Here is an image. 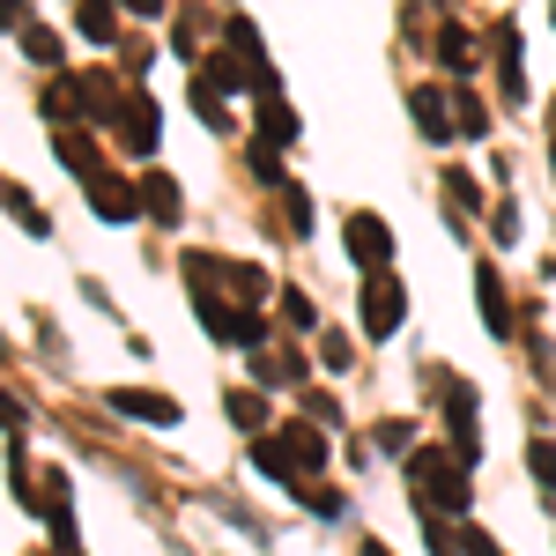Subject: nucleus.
Here are the masks:
<instances>
[{
  "label": "nucleus",
  "mask_w": 556,
  "mask_h": 556,
  "mask_svg": "<svg viewBox=\"0 0 556 556\" xmlns=\"http://www.w3.org/2000/svg\"><path fill=\"white\" fill-rule=\"evenodd\" d=\"M408 497H416V513H468V497H475L468 460L424 445V453L408 460Z\"/></svg>",
  "instance_id": "nucleus-1"
},
{
  "label": "nucleus",
  "mask_w": 556,
  "mask_h": 556,
  "mask_svg": "<svg viewBox=\"0 0 556 556\" xmlns=\"http://www.w3.org/2000/svg\"><path fill=\"white\" fill-rule=\"evenodd\" d=\"M356 319H364V334H371V342H386V334L408 319V298H401V282H393V275H364Z\"/></svg>",
  "instance_id": "nucleus-2"
},
{
  "label": "nucleus",
  "mask_w": 556,
  "mask_h": 556,
  "mask_svg": "<svg viewBox=\"0 0 556 556\" xmlns=\"http://www.w3.org/2000/svg\"><path fill=\"white\" fill-rule=\"evenodd\" d=\"M349 260L364 267V275H386V260H393V230H386L379 215H349Z\"/></svg>",
  "instance_id": "nucleus-3"
},
{
  "label": "nucleus",
  "mask_w": 556,
  "mask_h": 556,
  "mask_svg": "<svg viewBox=\"0 0 556 556\" xmlns=\"http://www.w3.org/2000/svg\"><path fill=\"white\" fill-rule=\"evenodd\" d=\"M104 408H112V416H134V424H156V430L178 424V401H172V393H141V386H134V393H127V386H112V393H104Z\"/></svg>",
  "instance_id": "nucleus-4"
},
{
  "label": "nucleus",
  "mask_w": 556,
  "mask_h": 556,
  "mask_svg": "<svg viewBox=\"0 0 556 556\" xmlns=\"http://www.w3.org/2000/svg\"><path fill=\"white\" fill-rule=\"evenodd\" d=\"M83 186H89V208L104 215V223H134V208H141V186H127V178H112V172L83 178Z\"/></svg>",
  "instance_id": "nucleus-5"
},
{
  "label": "nucleus",
  "mask_w": 556,
  "mask_h": 556,
  "mask_svg": "<svg viewBox=\"0 0 556 556\" xmlns=\"http://www.w3.org/2000/svg\"><path fill=\"white\" fill-rule=\"evenodd\" d=\"M119 141H127L134 156H149V149L164 141V127H156V104H149V97H134L127 112H119Z\"/></svg>",
  "instance_id": "nucleus-6"
},
{
  "label": "nucleus",
  "mask_w": 556,
  "mask_h": 556,
  "mask_svg": "<svg viewBox=\"0 0 556 556\" xmlns=\"http://www.w3.org/2000/svg\"><path fill=\"white\" fill-rule=\"evenodd\" d=\"M52 156H60L67 172H83V178L104 172V156H97V141H89L83 127H60V134H52Z\"/></svg>",
  "instance_id": "nucleus-7"
},
{
  "label": "nucleus",
  "mask_w": 556,
  "mask_h": 556,
  "mask_svg": "<svg viewBox=\"0 0 556 556\" xmlns=\"http://www.w3.org/2000/svg\"><path fill=\"white\" fill-rule=\"evenodd\" d=\"M282 453H290V468H298V475H319V460H327L319 424H290V430H282Z\"/></svg>",
  "instance_id": "nucleus-8"
},
{
  "label": "nucleus",
  "mask_w": 556,
  "mask_h": 556,
  "mask_svg": "<svg viewBox=\"0 0 556 556\" xmlns=\"http://www.w3.org/2000/svg\"><path fill=\"white\" fill-rule=\"evenodd\" d=\"M141 208H149L156 223H164V230H172L178 215H186V201H178V186H172L164 172H149V178H141Z\"/></svg>",
  "instance_id": "nucleus-9"
},
{
  "label": "nucleus",
  "mask_w": 556,
  "mask_h": 556,
  "mask_svg": "<svg viewBox=\"0 0 556 556\" xmlns=\"http://www.w3.org/2000/svg\"><path fill=\"white\" fill-rule=\"evenodd\" d=\"M260 141H298V119H290L282 89H260Z\"/></svg>",
  "instance_id": "nucleus-10"
},
{
  "label": "nucleus",
  "mask_w": 556,
  "mask_h": 556,
  "mask_svg": "<svg viewBox=\"0 0 556 556\" xmlns=\"http://www.w3.org/2000/svg\"><path fill=\"white\" fill-rule=\"evenodd\" d=\"M475 298H482V319H490V334H513V312H505V290H497V275H490V267L475 275Z\"/></svg>",
  "instance_id": "nucleus-11"
},
{
  "label": "nucleus",
  "mask_w": 556,
  "mask_h": 556,
  "mask_svg": "<svg viewBox=\"0 0 556 556\" xmlns=\"http://www.w3.org/2000/svg\"><path fill=\"white\" fill-rule=\"evenodd\" d=\"M416 127H424V141H445V134H460L453 119H445V97H438V89H416Z\"/></svg>",
  "instance_id": "nucleus-12"
},
{
  "label": "nucleus",
  "mask_w": 556,
  "mask_h": 556,
  "mask_svg": "<svg viewBox=\"0 0 556 556\" xmlns=\"http://www.w3.org/2000/svg\"><path fill=\"white\" fill-rule=\"evenodd\" d=\"M75 23H83V38H97V45L119 38V8H112V0H83V15H75Z\"/></svg>",
  "instance_id": "nucleus-13"
},
{
  "label": "nucleus",
  "mask_w": 556,
  "mask_h": 556,
  "mask_svg": "<svg viewBox=\"0 0 556 556\" xmlns=\"http://www.w3.org/2000/svg\"><path fill=\"white\" fill-rule=\"evenodd\" d=\"M253 468H260V475H275V482H298L290 453H282V438H253Z\"/></svg>",
  "instance_id": "nucleus-14"
},
{
  "label": "nucleus",
  "mask_w": 556,
  "mask_h": 556,
  "mask_svg": "<svg viewBox=\"0 0 556 556\" xmlns=\"http://www.w3.org/2000/svg\"><path fill=\"white\" fill-rule=\"evenodd\" d=\"M453 127H460V134H482V127H490V112H482V97H475V89H460V97H453Z\"/></svg>",
  "instance_id": "nucleus-15"
},
{
  "label": "nucleus",
  "mask_w": 556,
  "mask_h": 556,
  "mask_svg": "<svg viewBox=\"0 0 556 556\" xmlns=\"http://www.w3.org/2000/svg\"><path fill=\"white\" fill-rule=\"evenodd\" d=\"M527 468H534V482L556 497V445H549V438H534V445H527Z\"/></svg>",
  "instance_id": "nucleus-16"
},
{
  "label": "nucleus",
  "mask_w": 556,
  "mask_h": 556,
  "mask_svg": "<svg viewBox=\"0 0 556 556\" xmlns=\"http://www.w3.org/2000/svg\"><path fill=\"white\" fill-rule=\"evenodd\" d=\"M23 52H30L38 67H60V38H52L45 23H30V30H23Z\"/></svg>",
  "instance_id": "nucleus-17"
},
{
  "label": "nucleus",
  "mask_w": 556,
  "mask_h": 556,
  "mask_svg": "<svg viewBox=\"0 0 556 556\" xmlns=\"http://www.w3.org/2000/svg\"><path fill=\"white\" fill-rule=\"evenodd\" d=\"M253 371H260L267 386H282V379H304V364H298V356H275V349H260V364H253Z\"/></svg>",
  "instance_id": "nucleus-18"
},
{
  "label": "nucleus",
  "mask_w": 556,
  "mask_h": 556,
  "mask_svg": "<svg viewBox=\"0 0 556 556\" xmlns=\"http://www.w3.org/2000/svg\"><path fill=\"white\" fill-rule=\"evenodd\" d=\"M438 52H445V67H453V75H468V67H475V45H468V30H445V38H438Z\"/></svg>",
  "instance_id": "nucleus-19"
},
{
  "label": "nucleus",
  "mask_w": 556,
  "mask_h": 556,
  "mask_svg": "<svg viewBox=\"0 0 556 556\" xmlns=\"http://www.w3.org/2000/svg\"><path fill=\"white\" fill-rule=\"evenodd\" d=\"M230 424L260 430V424H267V401H260V393H230Z\"/></svg>",
  "instance_id": "nucleus-20"
},
{
  "label": "nucleus",
  "mask_w": 556,
  "mask_h": 556,
  "mask_svg": "<svg viewBox=\"0 0 556 556\" xmlns=\"http://www.w3.org/2000/svg\"><path fill=\"white\" fill-rule=\"evenodd\" d=\"M282 312H290V327H304V334L319 327V312H312V298H304V290H282Z\"/></svg>",
  "instance_id": "nucleus-21"
},
{
  "label": "nucleus",
  "mask_w": 556,
  "mask_h": 556,
  "mask_svg": "<svg viewBox=\"0 0 556 556\" xmlns=\"http://www.w3.org/2000/svg\"><path fill=\"white\" fill-rule=\"evenodd\" d=\"M445 193H453L460 208H482V193H475V178H468V172H445Z\"/></svg>",
  "instance_id": "nucleus-22"
},
{
  "label": "nucleus",
  "mask_w": 556,
  "mask_h": 556,
  "mask_svg": "<svg viewBox=\"0 0 556 556\" xmlns=\"http://www.w3.org/2000/svg\"><path fill=\"white\" fill-rule=\"evenodd\" d=\"M319 364H327V371H349L356 356H349V342H342V334H327V356H319Z\"/></svg>",
  "instance_id": "nucleus-23"
},
{
  "label": "nucleus",
  "mask_w": 556,
  "mask_h": 556,
  "mask_svg": "<svg viewBox=\"0 0 556 556\" xmlns=\"http://www.w3.org/2000/svg\"><path fill=\"white\" fill-rule=\"evenodd\" d=\"M304 408H312V424H342V408H334V393H312Z\"/></svg>",
  "instance_id": "nucleus-24"
},
{
  "label": "nucleus",
  "mask_w": 556,
  "mask_h": 556,
  "mask_svg": "<svg viewBox=\"0 0 556 556\" xmlns=\"http://www.w3.org/2000/svg\"><path fill=\"white\" fill-rule=\"evenodd\" d=\"M0 30H30V8L23 0H0Z\"/></svg>",
  "instance_id": "nucleus-25"
},
{
  "label": "nucleus",
  "mask_w": 556,
  "mask_h": 556,
  "mask_svg": "<svg viewBox=\"0 0 556 556\" xmlns=\"http://www.w3.org/2000/svg\"><path fill=\"white\" fill-rule=\"evenodd\" d=\"M497 245H519V208H497Z\"/></svg>",
  "instance_id": "nucleus-26"
},
{
  "label": "nucleus",
  "mask_w": 556,
  "mask_h": 556,
  "mask_svg": "<svg viewBox=\"0 0 556 556\" xmlns=\"http://www.w3.org/2000/svg\"><path fill=\"white\" fill-rule=\"evenodd\" d=\"M460 549H468V556H505V549H497V542H490V534H468Z\"/></svg>",
  "instance_id": "nucleus-27"
},
{
  "label": "nucleus",
  "mask_w": 556,
  "mask_h": 556,
  "mask_svg": "<svg viewBox=\"0 0 556 556\" xmlns=\"http://www.w3.org/2000/svg\"><path fill=\"white\" fill-rule=\"evenodd\" d=\"M0 424H8V430L23 424V408H15V401H8V393H0Z\"/></svg>",
  "instance_id": "nucleus-28"
},
{
  "label": "nucleus",
  "mask_w": 556,
  "mask_h": 556,
  "mask_svg": "<svg viewBox=\"0 0 556 556\" xmlns=\"http://www.w3.org/2000/svg\"><path fill=\"white\" fill-rule=\"evenodd\" d=\"M134 15H164V0H127Z\"/></svg>",
  "instance_id": "nucleus-29"
},
{
  "label": "nucleus",
  "mask_w": 556,
  "mask_h": 556,
  "mask_svg": "<svg viewBox=\"0 0 556 556\" xmlns=\"http://www.w3.org/2000/svg\"><path fill=\"white\" fill-rule=\"evenodd\" d=\"M364 556H393V549H386V542H371V534H364Z\"/></svg>",
  "instance_id": "nucleus-30"
}]
</instances>
